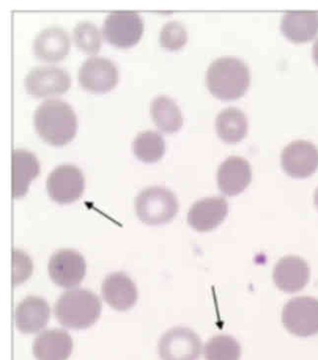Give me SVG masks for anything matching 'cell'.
I'll return each instance as SVG.
<instances>
[{"mask_svg": "<svg viewBox=\"0 0 318 360\" xmlns=\"http://www.w3.org/2000/svg\"><path fill=\"white\" fill-rule=\"evenodd\" d=\"M73 39L76 46L88 54H96L102 46L100 30L92 22L82 21L73 30Z\"/></svg>", "mask_w": 318, "mask_h": 360, "instance_id": "obj_26", "label": "cell"}, {"mask_svg": "<svg viewBox=\"0 0 318 360\" xmlns=\"http://www.w3.org/2000/svg\"><path fill=\"white\" fill-rule=\"evenodd\" d=\"M251 177L250 162L245 158L231 156L219 167L217 181L222 193L236 196L245 191L250 184Z\"/></svg>", "mask_w": 318, "mask_h": 360, "instance_id": "obj_15", "label": "cell"}, {"mask_svg": "<svg viewBox=\"0 0 318 360\" xmlns=\"http://www.w3.org/2000/svg\"><path fill=\"white\" fill-rule=\"evenodd\" d=\"M201 352V338L189 328H174L159 342V354L162 360H198Z\"/></svg>", "mask_w": 318, "mask_h": 360, "instance_id": "obj_8", "label": "cell"}, {"mask_svg": "<svg viewBox=\"0 0 318 360\" xmlns=\"http://www.w3.org/2000/svg\"><path fill=\"white\" fill-rule=\"evenodd\" d=\"M41 172V166L33 153L16 149L12 153V191L15 199L22 198L28 192L30 184Z\"/></svg>", "mask_w": 318, "mask_h": 360, "instance_id": "obj_20", "label": "cell"}, {"mask_svg": "<svg viewBox=\"0 0 318 360\" xmlns=\"http://www.w3.org/2000/svg\"><path fill=\"white\" fill-rule=\"evenodd\" d=\"M25 88L36 98L61 95L70 88V76L56 66H39L32 69L25 78Z\"/></svg>", "mask_w": 318, "mask_h": 360, "instance_id": "obj_10", "label": "cell"}, {"mask_svg": "<svg viewBox=\"0 0 318 360\" xmlns=\"http://www.w3.org/2000/svg\"><path fill=\"white\" fill-rule=\"evenodd\" d=\"M106 41L120 49H129L139 43L144 33V21L135 11H113L103 25Z\"/></svg>", "mask_w": 318, "mask_h": 360, "instance_id": "obj_5", "label": "cell"}, {"mask_svg": "<svg viewBox=\"0 0 318 360\" xmlns=\"http://www.w3.org/2000/svg\"><path fill=\"white\" fill-rule=\"evenodd\" d=\"M78 79L89 92L108 93L117 86L118 71L110 59L92 56L81 65Z\"/></svg>", "mask_w": 318, "mask_h": 360, "instance_id": "obj_11", "label": "cell"}, {"mask_svg": "<svg viewBox=\"0 0 318 360\" xmlns=\"http://www.w3.org/2000/svg\"><path fill=\"white\" fill-rule=\"evenodd\" d=\"M70 51L68 34L59 27L43 30L34 41V53L46 63H58L68 56Z\"/></svg>", "mask_w": 318, "mask_h": 360, "instance_id": "obj_19", "label": "cell"}, {"mask_svg": "<svg viewBox=\"0 0 318 360\" xmlns=\"http://www.w3.org/2000/svg\"><path fill=\"white\" fill-rule=\"evenodd\" d=\"M102 302L95 293L83 288L63 293L54 305V315L69 329H87L98 321Z\"/></svg>", "mask_w": 318, "mask_h": 360, "instance_id": "obj_3", "label": "cell"}, {"mask_svg": "<svg viewBox=\"0 0 318 360\" xmlns=\"http://www.w3.org/2000/svg\"><path fill=\"white\" fill-rule=\"evenodd\" d=\"M206 83L210 93L216 98L224 101L236 100L243 97L250 87V69L241 59L223 56L209 66Z\"/></svg>", "mask_w": 318, "mask_h": 360, "instance_id": "obj_2", "label": "cell"}, {"mask_svg": "<svg viewBox=\"0 0 318 360\" xmlns=\"http://www.w3.org/2000/svg\"><path fill=\"white\" fill-rule=\"evenodd\" d=\"M281 164L290 176L305 179L318 169V149L312 142L297 140L283 150Z\"/></svg>", "mask_w": 318, "mask_h": 360, "instance_id": "obj_12", "label": "cell"}, {"mask_svg": "<svg viewBox=\"0 0 318 360\" xmlns=\"http://www.w3.org/2000/svg\"><path fill=\"white\" fill-rule=\"evenodd\" d=\"M160 44L167 51H176L184 48L187 41V32L179 21L167 22L160 33Z\"/></svg>", "mask_w": 318, "mask_h": 360, "instance_id": "obj_27", "label": "cell"}, {"mask_svg": "<svg viewBox=\"0 0 318 360\" xmlns=\"http://www.w3.org/2000/svg\"><path fill=\"white\" fill-rule=\"evenodd\" d=\"M229 212V204L224 197H208L192 205L187 221L192 229L206 233L223 223Z\"/></svg>", "mask_w": 318, "mask_h": 360, "instance_id": "obj_13", "label": "cell"}, {"mask_svg": "<svg viewBox=\"0 0 318 360\" xmlns=\"http://www.w3.org/2000/svg\"><path fill=\"white\" fill-rule=\"evenodd\" d=\"M34 124L42 139L53 146L68 144L77 131V117L68 103L46 100L37 108Z\"/></svg>", "mask_w": 318, "mask_h": 360, "instance_id": "obj_1", "label": "cell"}, {"mask_svg": "<svg viewBox=\"0 0 318 360\" xmlns=\"http://www.w3.org/2000/svg\"><path fill=\"white\" fill-rule=\"evenodd\" d=\"M312 56H314V59L315 63L318 65V39L315 41L314 44V49H312Z\"/></svg>", "mask_w": 318, "mask_h": 360, "instance_id": "obj_28", "label": "cell"}, {"mask_svg": "<svg viewBox=\"0 0 318 360\" xmlns=\"http://www.w3.org/2000/svg\"><path fill=\"white\" fill-rule=\"evenodd\" d=\"M105 302L118 311H127L137 302L136 285L125 273H113L105 278L102 285Z\"/></svg>", "mask_w": 318, "mask_h": 360, "instance_id": "obj_16", "label": "cell"}, {"mask_svg": "<svg viewBox=\"0 0 318 360\" xmlns=\"http://www.w3.org/2000/svg\"><path fill=\"white\" fill-rule=\"evenodd\" d=\"M282 322L286 329L295 336L318 334V300L310 297L292 298L283 308Z\"/></svg>", "mask_w": 318, "mask_h": 360, "instance_id": "obj_6", "label": "cell"}, {"mask_svg": "<svg viewBox=\"0 0 318 360\" xmlns=\"http://www.w3.org/2000/svg\"><path fill=\"white\" fill-rule=\"evenodd\" d=\"M153 122L161 131L174 133L181 129L184 124L181 110L172 98L160 96L151 103Z\"/></svg>", "mask_w": 318, "mask_h": 360, "instance_id": "obj_23", "label": "cell"}, {"mask_svg": "<svg viewBox=\"0 0 318 360\" xmlns=\"http://www.w3.org/2000/svg\"><path fill=\"white\" fill-rule=\"evenodd\" d=\"M85 179L82 172L72 165H63L53 169L46 180L49 197L59 204H70L82 196Z\"/></svg>", "mask_w": 318, "mask_h": 360, "instance_id": "obj_7", "label": "cell"}, {"mask_svg": "<svg viewBox=\"0 0 318 360\" xmlns=\"http://www.w3.org/2000/svg\"><path fill=\"white\" fill-rule=\"evenodd\" d=\"M72 351V338L61 329L42 332L33 344L34 356L37 360H68Z\"/></svg>", "mask_w": 318, "mask_h": 360, "instance_id": "obj_18", "label": "cell"}, {"mask_svg": "<svg viewBox=\"0 0 318 360\" xmlns=\"http://www.w3.org/2000/svg\"><path fill=\"white\" fill-rule=\"evenodd\" d=\"M281 31L294 43L312 41L318 34V12H287L281 21Z\"/></svg>", "mask_w": 318, "mask_h": 360, "instance_id": "obj_21", "label": "cell"}, {"mask_svg": "<svg viewBox=\"0 0 318 360\" xmlns=\"http://www.w3.org/2000/svg\"><path fill=\"white\" fill-rule=\"evenodd\" d=\"M314 205H315V206H317V208L318 210V187H317V189L315 190V193H314Z\"/></svg>", "mask_w": 318, "mask_h": 360, "instance_id": "obj_29", "label": "cell"}, {"mask_svg": "<svg viewBox=\"0 0 318 360\" xmlns=\"http://www.w3.org/2000/svg\"><path fill=\"white\" fill-rule=\"evenodd\" d=\"M132 149L138 160L153 164L160 161L164 156V138L159 132L152 130L139 133L133 141Z\"/></svg>", "mask_w": 318, "mask_h": 360, "instance_id": "obj_24", "label": "cell"}, {"mask_svg": "<svg viewBox=\"0 0 318 360\" xmlns=\"http://www.w3.org/2000/svg\"><path fill=\"white\" fill-rule=\"evenodd\" d=\"M310 270L304 259L289 255L281 258L273 270V280L282 292H300L310 282Z\"/></svg>", "mask_w": 318, "mask_h": 360, "instance_id": "obj_14", "label": "cell"}, {"mask_svg": "<svg viewBox=\"0 0 318 360\" xmlns=\"http://www.w3.org/2000/svg\"><path fill=\"white\" fill-rule=\"evenodd\" d=\"M49 274L58 287H78L86 275L85 259L77 251L71 249L59 250L49 259Z\"/></svg>", "mask_w": 318, "mask_h": 360, "instance_id": "obj_9", "label": "cell"}, {"mask_svg": "<svg viewBox=\"0 0 318 360\" xmlns=\"http://www.w3.org/2000/svg\"><path fill=\"white\" fill-rule=\"evenodd\" d=\"M241 347L235 338L218 335L212 338L204 347L206 360H240Z\"/></svg>", "mask_w": 318, "mask_h": 360, "instance_id": "obj_25", "label": "cell"}, {"mask_svg": "<svg viewBox=\"0 0 318 360\" xmlns=\"http://www.w3.org/2000/svg\"><path fill=\"white\" fill-rule=\"evenodd\" d=\"M51 308L44 298L28 297L17 305L15 310V324L24 334H34L48 325Z\"/></svg>", "mask_w": 318, "mask_h": 360, "instance_id": "obj_17", "label": "cell"}, {"mask_svg": "<svg viewBox=\"0 0 318 360\" xmlns=\"http://www.w3.org/2000/svg\"><path fill=\"white\" fill-rule=\"evenodd\" d=\"M138 218L148 226L170 223L179 211V202L171 190L152 186L142 190L135 200Z\"/></svg>", "mask_w": 318, "mask_h": 360, "instance_id": "obj_4", "label": "cell"}, {"mask_svg": "<svg viewBox=\"0 0 318 360\" xmlns=\"http://www.w3.org/2000/svg\"><path fill=\"white\" fill-rule=\"evenodd\" d=\"M248 128L246 115L236 108H225L216 118L217 134L229 144L241 141L248 134Z\"/></svg>", "mask_w": 318, "mask_h": 360, "instance_id": "obj_22", "label": "cell"}]
</instances>
